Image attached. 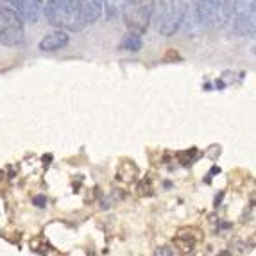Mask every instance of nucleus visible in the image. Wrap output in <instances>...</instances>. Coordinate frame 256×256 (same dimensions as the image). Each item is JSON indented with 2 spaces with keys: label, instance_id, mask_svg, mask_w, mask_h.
<instances>
[{
  "label": "nucleus",
  "instance_id": "obj_6",
  "mask_svg": "<svg viewBox=\"0 0 256 256\" xmlns=\"http://www.w3.org/2000/svg\"><path fill=\"white\" fill-rule=\"evenodd\" d=\"M231 22L235 34L256 38V0H235Z\"/></svg>",
  "mask_w": 256,
  "mask_h": 256
},
{
  "label": "nucleus",
  "instance_id": "obj_9",
  "mask_svg": "<svg viewBox=\"0 0 256 256\" xmlns=\"http://www.w3.org/2000/svg\"><path fill=\"white\" fill-rule=\"evenodd\" d=\"M129 0H104V16L106 20H115V18L122 16L126 4Z\"/></svg>",
  "mask_w": 256,
  "mask_h": 256
},
{
  "label": "nucleus",
  "instance_id": "obj_7",
  "mask_svg": "<svg viewBox=\"0 0 256 256\" xmlns=\"http://www.w3.org/2000/svg\"><path fill=\"white\" fill-rule=\"evenodd\" d=\"M6 2L9 4V8H13L20 14L22 20L29 24L38 22L45 8V0H6Z\"/></svg>",
  "mask_w": 256,
  "mask_h": 256
},
{
  "label": "nucleus",
  "instance_id": "obj_1",
  "mask_svg": "<svg viewBox=\"0 0 256 256\" xmlns=\"http://www.w3.org/2000/svg\"><path fill=\"white\" fill-rule=\"evenodd\" d=\"M45 18L58 29L77 32L104 14V0H45Z\"/></svg>",
  "mask_w": 256,
  "mask_h": 256
},
{
  "label": "nucleus",
  "instance_id": "obj_4",
  "mask_svg": "<svg viewBox=\"0 0 256 256\" xmlns=\"http://www.w3.org/2000/svg\"><path fill=\"white\" fill-rule=\"evenodd\" d=\"M26 40V29L20 14L9 6L0 8V45L22 47Z\"/></svg>",
  "mask_w": 256,
  "mask_h": 256
},
{
  "label": "nucleus",
  "instance_id": "obj_12",
  "mask_svg": "<svg viewBox=\"0 0 256 256\" xmlns=\"http://www.w3.org/2000/svg\"><path fill=\"white\" fill-rule=\"evenodd\" d=\"M252 52H254V56H256V45H254V48H252Z\"/></svg>",
  "mask_w": 256,
  "mask_h": 256
},
{
  "label": "nucleus",
  "instance_id": "obj_3",
  "mask_svg": "<svg viewBox=\"0 0 256 256\" xmlns=\"http://www.w3.org/2000/svg\"><path fill=\"white\" fill-rule=\"evenodd\" d=\"M186 2L184 0H160L154 4L156 13V30L162 36H174L181 29L186 16Z\"/></svg>",
  "mask_w": 256,
  "mask_h": 256
},
{
  "label": "nucleus",
  "instance_id": "obj_5",
  "mask_svg": "<svg viewBox=\"0 0 256 256\" xmlns=\"http://www.w3.org/2000/svg\"><path fill=\"white\" fill-rule=\"evenodd\" d=\"M154 4L156 0H129L122 11L126 27L132 32L144 34L154 16Z\"/></svg>",
  "mask_w": 256,
  "mask_h": 256
},
{
  "label": "nucleus",
  "instance_id": "obj_10",
  "mask_svg": "<svg viewBox=\"0 0 256 256\" xmlns=\"http://www.w3.org/2000/svg\"><path fill=\"white\" fill-rule=\"evenodd\" d=\"M142 47H144L142 34L132 32V30L126 32L124 38H122V42H120V48H122V50H128V52H138Z\"/></svg>",
  "mask_w": 256,
  "mask_h": 256
},
{
  "label": "nucleus",
  "instance_id": "obj_8",
  "mask_svg": "<svg viewBox=\"0 0 256 256\" xmlns=\"http://www.w3.org/2000/svg\"><path fill=\"white\" fill-rule=\"evenodd\" d=\"M68 42H70V36L66 30L56 29V30H52V32H48L47 36H43L38 47L42 52H56L66 47Z\"/></svg>",
  "mask_w": 256,
  "mask_h": 256
},
{
  "label": "nucleus",
  "instance_id": "obj_2",
  "mask_svg": "<svg viewBox=\"0 0 256 256\" xmlns=\"http://www.w3.org/2000/svg\"><path fill=\"white\" fill-rule=\"evenodd\" d=\"M194 11L202 29H218L231 20L233 4L230 0H194Z\"/></svg>",
  "mask_w": 256,
  "mask_h": 256
},
{
  "label": "nucleus",
  "instance_id": "obj_11",
  "mask_svg": "<svg viewBox=\"0 0 256 256\" xmlns=\"http://www.w3.org/2000/svg\"><path fill=\"white\" fill-rule=\"evenodd\" d=\"M152 256H174V249L168 248V246H162V248H158L154 251Z\"/></svg>",
  "mask_w": 256,
  "mask_h": 256
}]
</instances>
